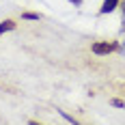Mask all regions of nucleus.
<instances>
[{
    "mask_svg": "<svg viewBox=\"0 0 125 125\" xmlns=\"http://www.w3.org/2000/svg\"><path fill=\"white\" fill-rule=\"evenodd\" d=\"M116 45L114 43H108V41H97V43H93V54H97V56H106V54H110Z\"/></svg>",
    "mask_w": 125,
    "mask_h": 125,
    "instance_id": "f257e3e1",
    "label": "nucleus"
},
{
    "mask_svg": "<svg viewBox=\"0 0 125 125\" xmlns=\"http://www.w3.org/2000/svg\"><path fill=\"white\" fill-rule=\"evenodd\" d=\"M119 4H121V0H104V4H101L99 13H104V15H106V13H112Z\"/></svg>",
    "mask_w": 125,
    "mask_h": 125,
    "instance_id": "f03ea898",
    "label": "nucleus"
},
{
    "mask_svg": "<svg viewBox=\"0 0 125 125\" xmlns=\"http://www.w3.org/2000/svg\"><path fill=\"white\" fill-rule=\"evenodd\" d=\"M13 28H15V22H13V20H4V22L0 24V35H4L7 30H13Z\"/></svg>",
    "mask_w": 125,
    "mask_h": 125,
    "instance_id": "7ed1b4c3",
    "label": "nucleus"
},
{
    "mask_svg": "<svg viewBox=\"0 0 125 125\" xmlns=\"http://www.w3.org/2000/svg\"><path fill=\"white\" fill-rule=\"evenodd\" d=\"M22 17H24V20H30V22H39V20H41L39 13H22Z\"/></svg>",
    "mask_w": 125,
    "mask_h": 125,
    "instance_id": "20e7f679",
    "label": "nucleus"
},
{
    "mask_svg": "<svg viewBox=\"0 0 125 125\" xmlns=\"http://www.w3.org/2000/svg\"><path fill=\"white\" fill-rule=\"evenodd\" d=\"M110 104H112L114 108H125V101H123V99H116V97H114V99H110Z\"/></svg>",
    "mask_w": 125,
    "mask_h": 125,
    "instance_id": "39448f33",
    "label": "nucleus"
},
{
    "mask_svg": "<svg viewBox=\"0 0 125 125\" xmlns=\"http://www.w3.org/2000/svg\"><path fill=\"white\" fill-rule=\"evenodd\" d=\"M121 7H123V30H125V0L121 2Z\"/></svg>",
    "mask_w": 125,
    "mask_h": 125,
    "instance_id": "423d86ee",
    "label": "nucleus"
},
{
    "mask_svg": "<svg viewBox=\"0 0 125 125\" xmlns=\"http://www.w3.org/2000/svg\"><path fill=\"white\" fill-rule=\"evenodd\" d=\"M69 2H73L75 7H80V4H82V0H69Z\"/></svg>",
    "mask_w": 125,
    "mask_h": 125,
    "instance_id": "0eeeda50",
    "label": "nucleus"
}]
</instances>
